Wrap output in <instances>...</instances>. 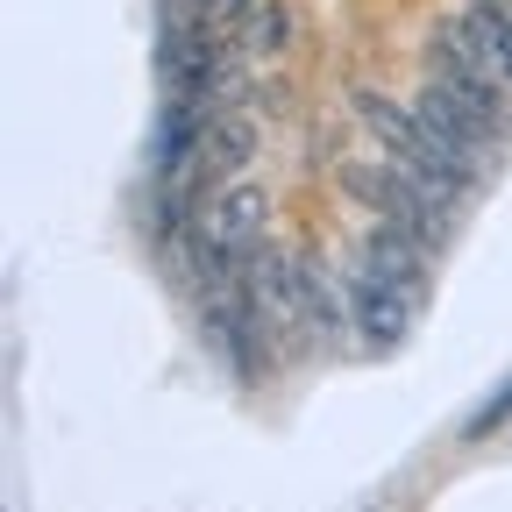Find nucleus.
<instances>
[{
    "instance_id": "7ed1b4c3",
    "label": "nucleus",
    "mask_w": 512,
    "mask_h": 512,
    "mask_svg": "<svg viewBox=\"0 0 512 512\" xmlns=\"http://www.w3.org/2000/svg\"><path fill=\"white\" fill-rule=\"evenodd\" d=\"M427 72L448 86V93H456L463 107H477L491 128H498V136H505V100H512V86L491 72V64L477 57V43L456 29V22H448V29H434L427 36Z\"/></svg>"
},
{
    "instance_id": "1a4fd4ad",
    "label": "nucleus",
    "mask_w": 512,
    "mask_h": 512,
    "mask_svg": "<svg viewBox=\"0 0 512 512\" xmlns=\"http://www.w3.org/2000/svg\"><path fill=\"white\" fill-rule=\"evenodd\" d=\"M242 50H256V57H278V50H285V8H278V0H264V8L249 15Z\"/></svg>"
},
{
    "instance_id": "9d476101",
    "label": "nucleus",
    "mask_w": 512,
    "mask_h": 512,
    "mask_svg": "<svg viewBox=\"0 0 512 512\" xmlns=\"http://www.w3.org/2000/svg\"><path fill=\"white\" fill-rule=\"evenodd\" d=\"M192 8H200L221 36H242V29H249V15H256V0H192Z\"/></svg>"
},
{
    "instance_id": "39448f33",
    "label": "nucleus",
    "mask_w": 512,
    "mask_h": 512,
    "mask_svg": "<svg viewBox=\"0 0 512 512\" xmlns=\"http://www.w3.org/2000/svg\"><path fill=\"white\" fill-rule=\"evenodd\" d=\"M413 292H399V285H384L377 271H356L349 278V320H356V335L370 342V349H399L406 342V328H413Z\"/></svg>"
},
{
    "instance_id": "f257e3e1",
    "label": "nucleus",
    "mask_w": 512,
    "mask_h": 512,
    "mask_svg": "<svg viewBox=\"0 0 512 512\" xmlns=\"http://www.w3.org/2000/svg\"><path fill=\"white\" fill-rule=\"evenodd\" d=\"M349 107H356V121L377 136V150L392 157V164H406L413 178H427L434 192H448V200H470V192H477V157L448 150L434 128L420 121V107H399V100H384L370 86H356Z\"/></svg>"
},
{
    "instance_id": "20e7f679",
    "label": "nucleus",
    "mask_w": 512,
    "mask_h": 512,
    "mask_svg": "<svg viewBox=\"0 0 512 512\" xmlns=\"http://www.w3.org/2000/svg\"><path fill=\"white\" fill-rule=\"evenodd\" d=\"M249 150H256V121H249V114H214L207 136H200L192 171H178L171 185H185V192H221V185L249 164Z\"/></svg>"
},
{
    "instance_id": "0eeeda50",
    "label": "nucleus",
    "mask_w": 512,
    "mask_h": 512,
    "mask_svg": "<svg viewBox=\"0 0 512 512\" xmlns=\"http://www.w3.org/2000/svg\"><path fill=\"white\" fill-rule=\"evenodd\" d=\"M413 107H420V121L434 128V136H441L448 150H463V157H477V164H484V150L498 143V128H491L477 107H463V100L448 93L434 72H427V86H420V100H413Z\"/></svg>"
},
{
    "instance_id": "6e6552de",
    "label": "nucleus",
    "mask_w": 512,
    "mask_h": 512,
    "mask_svg": "<svg viewBox=\"0 0 512 512\" xmlns=\"http://www.w3.org/2000/svg\"><path fill=\"white\" fill-rule=\"evenodd\" d=\"M456 29L477 43V57L512 86V8H505V0H470V15H463Z\"/></svg>"
},
{
    "instance_id": "f03ea898",
    "label": "nucleus",
    "mask_w": 512,
    "mask_h": 512,
    "mask_svg": "<svg viewBox=\"0 0 512 512\" xmlns=\"http://www.w3.org/2000/svg\"><path fill=\"white\" fill-rule=\"evenodd\" d=\"M342 192H349L363 214L441 242V207H434V200H448V192H434V185L413 178L406 164H392V157H377V164H342Z\"/></svg>"
},
{
    "instance_id": "9b49d317",
    "label": "nucleus",
    "mask_w": 512,
    "mask_h": 512,
    "mask_svg": "<svg viewBox=\"0 0 512 512\" xmlns=\"http://www.w3.org/2000/svg\"><path fill=\"white\" fill-rule=\"evenodd\" d=\"M505 420H512V384H505L491 406H477V413H470V427H463V434H470V441H484V434H491V427H505Z\"/></svg>"
},
{
    "instance_id": "423d86ee",
    "label": "nucleus",
    "mask_w": 512,
    "mask_h": 512,
    "mask_svg": "<svg viewBox=\"0 0 512 512\" xmlns=\"http://www.w3.org/2000/svg\"><path fill=\"white\" fill-rule=\"evenodd\" d=\"M427 235H413V228H392V221H377L370 235H363V271H377L384 285H399V292H427Z\"/></svg>"
}]
</instances>
